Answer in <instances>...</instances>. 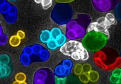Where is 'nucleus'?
I'll list each match as a JSON object with an SVG mask.
<instances>
[{"label": "nucleus", "mask_w": 121, "mask_h": 84, "mask_svg": "<svg viewBox=\"0 0 121 84\" xmlns=\"http://www.w3.org/2000/svg\"><path fill=\"white\" fill-rule=\"evenodd\" d=\"M60 51L64 55L70 56L76 61L80 59L86 61L89 58L86 48L80 42L75 40H70L64 44L60 47Z\"/></svg>", "instance_id": "obj_1"}, {"label": "nucleus", "mask_w": 121, "mask_h": 84, "mask_svg": "<svg viewBox=\"0 0 121 84\" xmlns=\"http://www.w3.org/2000/svg\"><path fill=\"white\" fill-rule=\"evenodd\" d=\"M73 18V9L67 3H59L51 12V18L56 24L65 25Z\"/></svg>", "instance_id": "obj_2"}, {"label": "nucleus", "mask_w": 121, "mask_h": 84, "mask_svg": "<svg viewBox=\"0 0 121 84\" xmlns=\"http://www.w3.org/2000/svg\"><path fill=\"white\" fill-rule=\"evenodd\" d=\"M87 33L82 41L84 47L87 50L91 51H97L105 45L108 37L104 33L96 31H91Z\"/></svg>", "instance_id": "obj_3"}, {"label": "nucleus", "mask_w": 121, "mask_h": 84, "mask_svg": "<svg viewBox=\"0 0 121 84\" xmlns=\"http://www.w3.org/2000/svg\"><path fill=\"white\" fill-rule=\"evenodd\" d=\"M119 0H92L95 9L105 12L113 10L118 4Z\"/></svg>", "instance_id": "obj_4"}, {"label": "nucleus", "mask_w": 121, "mask_h": 84, "mask_svg": "<svg viewBox=\"0 0 121 84\" xmlns=\"http://www.w3.org/2000/svg\"><path fill=\"white\" fill-rule=\"evenodd\" d=\"M52 76H53L52 73L48 69H39L35 73L33 84H46L47 79Z\"/></svg>", "instance_id": "obj_5"}, {"label": "nucleus", "mask_w": 121, "mask_h": 84, "mask_svg": "<svg viewBox=\"0 0 121 84\" xmlns=\"http://www.w3.org/2000/svg\"><path fill=\"white\" fill-rule=\"evenodd\" d=\"M71 71V70L67 69L62 65H58L55 68V74L58 77H66L69 75Z\"/></svg>", "instance_id": "obj_6"}, {"label": "nucleus", "mask_w": 121, "mask_h": 84, "mask_svg": "<svg viewBox=\"0 0 121 84\" xmlns=\"http://www.w3.org/2000/svg\"><path fill=\"white\" fill-rule=\"evenodd\" d=\"M39 39L41 42H42L43 43H47L48 41L52 39L50 31L48 30H44L42 31L41 34H40Z\"/></svg>", "instance_id": "obj_7"}, {"label": "nucleus", "mask_w": 121, "mask_h": 84, "mask_svg": "<svg viewBox=\"0 0 121 84\" xmlns=\"http://www.w3.org/2000/svg\"><path fill=\"white\" fill-rule=\"evenodd\" d=\"M11 73V69L7 65H2L0 67V77L9 76Z\"/></svg>", "instance_id": "obj_8"}, {"label": "nucleus", "mask_w": 121, "mask_h": 84, "mask_svg": "<svg viewBox=\"0 0 121 84\" xmlns=\"http://www.w3.org/2000/svg\"><path fill=\"white\" fill-rule=\"evenodd\" d=\"M52 39L57 40L59 37L62 34V31L58 27H54L50 31Z\"/></svg>", "instance_id": "obj_9"}, {"label": "nucleus", "mask_w": 121, "mask_h": 84, "mask_svg": "<svg viewBox=\"0 0 121 84\" xmlns=\"http://www.w3.org/2000/svg\"><path fill=\"white\" fill-rule=\"evenodd\" d=\"M20 61L22 65L24 66H27V65H30L31 63V58H30V56L27 55L22 53V54L20 56Z\"/></svg>", "instance_id": "obj_10"}, {"label": "nucleus", "mask_w": 121, "mask_h": 84, "mask_svg": "<svg viewBox=\"0 0 121 84\" xmlns=\"http://www.w3.org/2000/svg\"><path fill=\"white\" fill-rule=\"evenodd\" d=\"M20 42H21V39H20L17 35L12 36L9 39L10 44L12 47H18L19 44H20Z\"/></svg>", "instance_id": "obj_11"}, {"label": "nucleus", "mask_w": 121, "mask_h": 84, "mask_svg": "<svg viewBox=\"0 0 121 84\" xmlns=\"http://www.w3.org/2000/svg\"><path fill=\"white\" fill-rule=\"evenodd\" d=\"M17 15H11V14L7 13L4 17L5 21L9 24H13L17 20Z\"/></svg>", "instance_id": "obj_12"}, {"label": "nucleus", "mask_w": 121, "mask_h": 84, "mask_svg": "<svg viewBox=\"0 0 121 84\" xmlns=\"http://www.w3.org/2000/svg\"><path fill=\"white\" fill-rule=\"evenodd\" d=\"M39 58L42 61H46L50 57V53L49 51L47 50V49H43L41 51V52L40 53L39 55Z\"/></svg>", "instance_id": "obj_13"}, {"label": "nucleus", "mask_w": 121, "mask_h": 84, "mask_svg": "<svg viewBox=\"0 0 121 84\" xmlns=\"http://www.w3.org/2000/svg\"><path fill=\"white\" fill-rule=\"evenodd\" d=\"M88 78H89V80L91 82H96L99 79V75L96 71H91L88 73Z\"/></svg>", "instance_id": "obj_14"}, {"label": "nucleus", "mask_w": 121, "mask_h": 84, "mask_svg": "<svg viewBox=\"0 0 121 84\" xmlns=\"http://www.w3.org/2000/svg\"><path fill=\"white\" fill-rule=\"evenodd\" d=\"M47 46L49 49L52 50H56L58 47V45L57 44L56 40L53 39H51L50 40L47 42Z\"/></svg>", "instance_id": "obj_15"}, {"label": "nucleus", "mask_w": 121, "mask_h": 84, "mask_svg": "<svg viewBox=\"0 0 121 84\" xmlns=\"http://www.w3.org/2000/svg\"><path fill=\"white\" fill-rule=\"evenodd\" d=\"M32 52H33V54L34 55H39V53L41 52L42 50L44 49L43 48V47L41 46V45H40V44H34L33 46H32Z\"/></svg>", "instance_id": "obj_16"}, {"label": "nucleus", "mask_w": 121, "mask_h": 84, "mask_svg": "<svg viewBox=\"0 0 121 84\" xmlns=\"http://www.w3.org/2000/svg\"><path fill=\"white\" fill-rule=\"evenodd\" d=\"M11 5L9 3H6L4 5L0 7V13L1 14H7L9 13V11L10 7Z\"/></svg>", "instance_id": "obj_17"}, {"label": "nucleus", "mask_w": 121, "mask_h": 84, "mask_svg": "<svg viewBox=\"0 0 121 84\" xmlns=\"http://www.w3.org/2000/svg\"><path fill=\"white\" fill-rule=\"evenodd\" d=\"M15 80L18 82H22L26 80V75L23 73H19L15 76Z\"/></svg>", "instance_id": "obj_18"}, {"label": "nucleus", "mask_w": 121, "mask_h": 84, "mask_svg": "<svg viewBox=\"0 0 121 84\" xmlns=\"http://www.w3.org/2000/svg\"><path fill=\"white\" fill-rule=\"evenodd\" d=\"M62 65L65 68L67 69H70L71 70L73 67V62H72V60H70L69 59H65L62 61Z\"/></svg>", "instance_id": "obj_19"}, {"label": "nucleus", "mask_w": 121, "mask_h": 84, "mask_svg": "<svg viewBox=\"0 0 121 84\" xmlns=\"http://www.w3.org/2000/svg\"><path fill=\"white\" fill-rule=\"evenodd\" d=\"M66 40H67V36L65 35V34H62L59 38L56 40L57 44L58 45V47H61L66 43Z\"/></svg>", "instance_id": "obj_20"}, {"label": "nucleus", "mask_w": 121, "mask_h": 84, "mask_svg": "<svg viewBox=\"0 0 121 84\" xmlns=\"http://www.w3.org/2000/svg\"><path fill=\"white\" fill-rule=\"evenodd\" d=\"M10 62V58L7 55L0 56V62L2 65H7Z\"/></svg>", "instance_id": "obj_21"}, {"label": "nucleus", "mask_w": 121, "mask_h": 84, "mask_svg": "<svg viewBox=\"0 0 121 84\" xmlns=\"http://www.w3.org/2000/svg\"><path fill=\"white\" fill-rule=\"evenodd\" d=\"M53 0H41L42 7L44 9H48V8L51 7L52 4Z\"/></svg>", "instance_id": "obj_22"}, {"label": "nucleus", "mask_w": 121, "mask_h": 84, "mask_svg": "<svg viewBox=\"0 0 121 84\" xmlns=\"http://www.w3.org/2000/svg\"><path fill=\"white\" fill-rule=\"evenodd\" d=\"M115 14L117 19L121 21V3H118L115 7Z\"/></svg>", "instance_id": "obj_23"}, {"label": "nucleus", "mask_w": 121, "mask_h": 84, "mask_svg": "<svg viewBox=\"0 0 121 84\" xmlns=\"http://www.w3.org/2000/svg\"><path fill=\"white\" fill-rule=\"evenodd\" d=\"M66 36L70 40H74L77 39L75 33L72 30H67Z\"/></svg>", "instance_id": "obj_24"}, {"label": "nucleus", "mask_w": 121, "mask_h": 84, "mask_svg": "<svg viewBox=\"0 0 121 84\" xmlns=\"http://www.w3.org/2000/svg\"><path fill=\"white\" fill-rule=\"evenodd\" d=\"M66 77H58L55 76V84H65Z\"/></svg>", "instance_id": "obj_25"}, {"label": "nucleus", "mask_w": 121, "mask_h": 84, "mask_svg": "<svg viewBox=\"0 0 121 84\" xmlns=\"http://www.w3.org/2000/svg\"><path fill=\"white\" fill-rule=\"evenodd\" d=\"M74 71L76 75H79L82 73V65L78 63L74 66Z\"/></svg>", "instance_id": "obj_26"}, {"label": "nucleus", "mask_w": 121, "mask_h": 84, "mask_svg": "<svg viewBox=\"0 0 121 84\" xmlns=\"http://www.w3.org/2000/svg\"><path fill=\"white\" fill-rule=\"evenodd\" d=\"M79 77L81 80V82L83 83H87L89 81V78H88V76L86 74V73H81V75H79Z\"/></svg>", "instance_id": "obj_27"}, {"label": "nucleus", "mask_w": 121, "mask_h": 84, "mask_svg": "<svg viewBox=\"0 0 121 84\" xmlns=\"http://www.w3.org/2000/svg\"><path fill=\"white\" fill-rule=\"evenodd\" d=\"M65 84H81L79 82L78 80L74 77H70V78L66 79Z\"/></svg>", "instance_id": "obj_28"}, {"label": "nucleus", "mask_w": 121, "mask_h": 84, "mask_svg": "<svg viewBox=\"0 0 121 84\" xmlns=\"http://www.w3.org/2000/svg\"><path fill=\"white\" fill-rule=\"evenodd\" d=\"M7 42V36L5 34H1L0 35V45L3 46Z\"/></svg>", "instance_id": "obj_29"}, {"label": "nucleus", "mask_w": 121, "mask_h": 84, "mask_svg": "<svg viewBox=\"0 0 121 84\" xmlns=\"http://www.w3.org/2000/svg\"><path fill=\"white\" fill-rule=\"evenodd\" d=\"M23 53L26 54L27 55L31 56L33 54L32 52V47H30V46H28V47H26L23 50Z\"/></svg>", "instance_id": "obj_30"}, {"label": "nucleus", "mask_w": 121, "mask_h": 84, "mask_svg": "<svg viewBox=\"0 0 121 84\" xmlns=\"http://www.w3.org/2000/svg\"><path fill=\"white\" fill-rule=\"evenodd\" d=\"M91 67L88 64H85L82 66V73L87 74L91 71Z\"/></svg>", "instance_id": "obj_31"}, {"label": "nucleus", "mask_w": 121, "mask_h": 84, "mask_svg": "<svg viewBox=\"0 0 121 84\" xmlns=\"http://www.w3.org/2000/svg\"><path fill=\"white\" fill-rule=\"evenodd\" d=\"M17 12H18L17 7L15 6H11L10 7L8 13L11 14V15H17Z\"/></svg>", "instance_id": "obj_32"}, {"label": "nucleus", "mask_w": 121, "mask_h": 84, "mask_svg": "<svg viewBox=\"0 0 121 84\" xmlns=\"http://www.w3.org/2000/svg\"><path fill=\"white\" fill-rule=\"evenodd\" d=\"M17 36L20 39H24L25 38V33L24 32H22V30H19L17 33Z\"/></svg>", "instance_id": "obj_33"}, {"label": "nucleus", "mask_w": 121, "mask_h": 84, "mask_svg": "<svg viewBox=\"0 0 121 84\" xmlns=\"http://www.w3.org/2000/svg\"><path fill=\"white\" fill-rule=\"evenodd\" d=\"M113 76H116V77H119L121 76V70H116L113 72Z\"/></svg>", "instance_id": "obj_34"}, {"label": "nucleus", "mask_w": 121, "mask_h": 84, "mask_svg": "<svg viewBox=\"0 0 121 84\" xmlns=\"http://www.w3.org/2000/svg\"><path fill=\"white\" fill-rule=\"evenodd\" d=\"M110 80H111V82L113 83H116L118 82L119 80V77H116V76H112L110 78Z\"/></svg>", "instance_id": "obj_35"}, {"label": "nucleus", "mask_w": 121, "mask_h": 84, "mask_svg": "<svg viewBox=\"0 0 121 84\" xmlns=\"http://www.w3.org/2000/svg\"><path fill=\"white\" fill-rule=\"evenodd\" d=\"M56 1L60 3H69L73 1L74 0H56Z\"/></svg>", "instance_id": "obj_36"}, {"label": "nucleus", "mask_w": 121, "mask_h": 84, "mask_svg": "<svg viewBox=\"0 0 121 84\" xmlns=\"http://www.w3.org/2000/svg\"><path fill=\"white\" fill-rule=\"evenodd\" d=\"M6 3H7L6 0H0V7H1Z\"/></svg>", "instance_id": "obj_37"}, {"label": "nucleus", "mask_w": 121, "mask_h": 84, "mask_svg": "<svg viewBox=\"0 0 121 84\" xmlns=\"http://www.w3.org/2000/svg\"><path fill=\"white\" fill-rule=\"evenodd\" d=\"M35 2H36V3H38V4H39V3H41V0H35Z\"/></svg>", "instance_id": "obj_38"}, {"label": "nucleus", "mask_w": 121, "mask_h": 84, "mask_svg": "<svg viewBox=\"0 0 121 84\" xmlns=\"http://www.w3.org/2000/svg\"><path fill=\"white\" fill-rule=\"evenodd\" d=\"M1 34H3V29H2V27L0 26V35Z\"/></svg>", "instance_id": "obj_39"}, {"label": "nucleus", "mask_w": 121, "mask_h": 84, "mask_svg": "<svg viewBox=\"0 0 121 84\" xmlns=\"http://www.w3.org/2000/svg\"><path fill=\"white\" fill-rule=\"evenodd\" d=\"M19 84H27L26 82H19Z\"/></svg>", "instance_id": "obj_40"}, {"label": "nucleus", "mask_w": 121, "mask_h": 84, "mask_svg": "<svg viewBox=\"0 0 121 84\" xmlns=\"http://www.w3.org/2000/svg\"><path fill=\"white\" fill-rule=\"evenodd\" d=\"M19 82H18L17 81H15L13 83V84H19Z\"/></svg>", "instance_id": "obj_41"}, {"label": "nucleus", "mask_w": 121, "mask_h": 84, "mask_svg": "<svg viewBox=\"0 0 121 84\" xmlns=\"http://www.w3.org/2000/svg\"><path fill=\"white\" fill-rule=\"evenodd\" d=\"M117 84H121V81L118 82V83H117Z\"/></svg>", "instance_id": "obj_42"}, {"label": "nucleus", "mask_w": 121, "mask_h": 84, "mask_svg": "<svg viewBox=\"0 0 121 84\" xmlns=\"http://www.w3.org/2000/svg\"><path fill=\"white\" fill-rule=\"evenodd\" d=\"M10 1H17V0H10Z\"/></svg>", "instance_id": "obj_43"}, {"label": "nucleus", "mask_w": 121, "mask_h": 84, "mask_svg": "<svg viewBox=\"0 0 121 84\" xmlns=\"http://www.w3.org/2000/svg\"><path fill=\"white\" fill-rule=\"evenodd\" d=\"M1 65H2V64H1V62H0V67L1 66Z\"/></svg>", "instance_id": "obj_44"}]
</instances>
